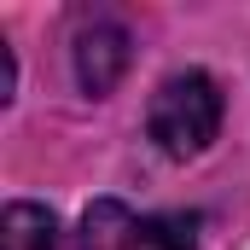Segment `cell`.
Masks as SVG:
<instances>
[{
    "instance_id": "6da1fadb",
    "label": "cell",
    "mask_w": 250,
    "mask_h": 250,
    "mask_svg": "<svg viewBox=\"0 0 250 250\" xmlns=\"http://www.w3.org/2000/svg\"><path fill=\"white\" fill-rule=\"evenodd\" d=\"M146 134L157 140L163 157L192 163L215 146L221 134V87L215 76L204 70H175L157 93H151V111H146Z\"/></svg>"
},
{
    "instance_id": "7a4b0ae2",
    "label": "cell",
    "mask_w": 250,
    "mask_h": 250,
    "mask_svg": "<svg viewBox=\"0 0 250 250\" xmlns=\"http://www.w3.org/2000/svg\"><path fill=\"white\" fill-rule=\"evenodd\" d=\"M82 250H192V221L140 215L117 198H93L82 215Z\"/></svg>"
},
{
    "instance_id": "3957f363",
    "label": "cell",
    "mask_w": 250,
    "mask_h": 250,
    "mask_svg": "<svg viewBox=\"0 0 250 250\" xmlns=\"http://www.w3.org/2000/svg\"><path fill=\"white\" fill-rule=\"evenodd\" d=\"M70 59H76V82H82V93H87V99H105V93L123 82V70H128V29H123V23H111V18L82 23Z\"/></svg>"
},
{
    "instance_id": "277c9868",
    "label": "cell",
    "mask_w": 250,
    "mask_h": 250,
    "mask_svg": "<svg viewBox=\"0 0 250 250\" xmlns=\"http://www.w3.org/2000/svg\"><path fill=\"white\" fill-rule=\"evenodd\" d=\"M0 250H59V215L41 204H6Z\"/></svg>"
}]
</instances>
